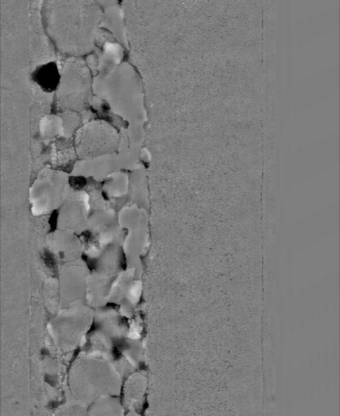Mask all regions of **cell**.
Here are the masks:
<instances>
[{"label":"cell","mask_w":340,"mask_h":416,"mask_svg":"<svg viewBox=\"0 0 340 416\" xmlns=\"http://www.w3.org/2000/svg\"><path fill=\"white\" fill-rule=\"evenodd\" d=\"M42 22L56 51L70 58L94 53L104 13L95 0H43Z\"/></svg>","instance_id":"1"},{"label":"cell","mask_w":340,"mask_h":416,"mask_svg":"<svg viewBox=\"0 0 340 416\" xmlns=\"http://www.w3.org/2000/svg\"><path fill=\"white\" fill-rule=\"evenodd\" d=\"M104 20L102 28L109 32L117 43L121 44L125 49L128 48L126 37L125 20L120 4L111 5L104 8Z\"/></svg>","instance_id":"2"},{"label":"cell","mask_w":340,"mask_h":416,"mask_svg":"<svg viewBox=\"0 0 340 416\" xmlns=\"http://www.w3.org/2000/svg\"><path fill=\"white\" fill-rule=\"evenodd\" d=\"M125 48L115 40H108L102 44V53L99 58V70L102 73L109 71L123 62Z\"/></svg>","instance_id":"3"},{"label":"cell","mask_w":340,"mask_h":416,"mask_svg":"<svg viewBox=\"0 0 340 416\" xmlns=\"http://www.w3.org/2000/svg\"><path fill=\"white\" fill-rule=\"evenodd\" d=\"M35 80H37L40 86L46 87L48 89L54 88L58 84L60 81V74L57 66L55 63H49L41 66L35 72Z\"/></svg>","instance_id":"4"},{"label":"cell","mask_w":340,"mask_h":416,"mask_svg":"<svg viewBox=\"0 0 340 416\" xmlns=\"http://www.w3.org/2000/svg\"><path fill=\"white\" fill-rule=\"evenodd\" d=\"M95 1L99 4L102 8L109 7L111 5L120 4V0H95Z\"/></svg>","instance_id":"5"}]
</instances>
